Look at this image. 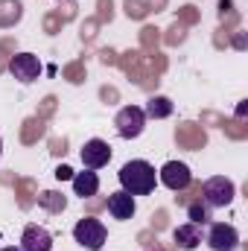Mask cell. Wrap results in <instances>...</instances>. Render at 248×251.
I'll return each mask as SVG.
<instances>
[{"label":"cell","instance_id":"1","mask_svg":"<svg viewBox=\"0 0 248 251\" xmlns=\"http://www.w3.org/2000/svg\"><path fill=\"white\" fill-rule=\"evenodd\" d=\"M120 184L128 196H149L155 184H158V176H155V167L149 161H128L120 167L117 173Z\"/></svg>","mask_w":248,"mask_h":251},{"label":"cell","instance_id":"2","mask_svg":"<svg viewBox=\"0 0 248 251\" xmlns=\"http://www.w3.org/2000/svg\"><path fill=\"white\" fill-rule=\"evenodd\" d=\"M234 196H237V187H234V181L231 178H225V176H213V178H207L204 184H201V201L213 210V207H228L231 201H234Z\"/></svg>","mask_w":248,"mask_h":251},{"label":"cell","instance_id":"3","mask_svg":"<svg viewBox=\"0 0 248 251\" xmlns=\"http://www.w3.org/2000/svg\"><path fill=\"white\" fill-rule=\"evenodd\" d=\"M73 240H76L82 249L99 251L102 246H105V240H108V231H105V225H102L99 219L85 216V219L76 222V228H73Z\"/></svg>","mask_w":248,"mask_h":251},{"label":"cell","instance_id":"4","mask_svg":"<svg viewBox=\"0 0 248 251\" xmlns=\"http://www.w3.org/2000/svg\"><path fill=\"white\" fill-rule=\"evenodd\" d=\"M114 128H117V134H120L123 140L140 137L143 128H146V114H143V108H140V105H125V108H120L117 117H114Z\"/></svg>","mask_w":248,"mask_h":251},{"label":"cell","instance_id":"5","mask_svg":"<svg viewBox=\"0 0 248 251\" xmlns=\"http://www.w3.org/2000/svg\"><path fill=\"white\" fill-rule=\"evenodd\" d=\"M204 240H207V246L213 251H237V246H240V231L234 225H228V222H213Z\"/></svg>","mask_w":248,"mask_h":251},{"label":"cell","instance_id":"6","mask_svg":"<svg viewBox=\"0 0 248 251\" xmlns=\"http://www.w3.org/2000/svg\"><path fill=\"white\" fill-rule=\"evenodd\" d=\"M9 73H12L18 82L29 85V82H35V79L41 76V62H38V56H32V53H18V56L9 59Z\"/></svg>","mask_w":248,"mask_h":251},{"label":"cell","instance_id":"7","mask_svg":"<svg viewBox=\"0 0 248 251\" xmlns=\"http://www.w3.org/2000/svg\"><path fill=\"white\" fill-rule=\"evenodd\" d=\"M158 181L164 184V187L170 190H184L190 187V181H193V173H190V167L181 164V161H167L164 167H161V173H158Z\"/></svg>","mask_w":248,"mask_h":251},{"label":"cell","instance_id":"8","mask_svg":"<svg viewBox=\"0 0 248 251\" xmlns=\"http://www.w3.org/2000/svg\"><path fill=\"white\" fill-rule=\"evenodd\" d=\"M82 164H85V170H102L108 161H111V146L105 143V140H99V137H94V140H88L85 146H82Z\"/></svg>","mask_w":248,"mask_h":251},{"label":"cell","instance_id":"9","mask_svg":"<svg viewBox=\"0 0 248 251\" xmlns=\"http://www.w3.org/2000/svg\"><path fill=\"white\" fill-rule=\"evenodd\" d=\"M21 249L24 251H53V234L44 225H26L21 234Z\"/></svg>","mask_w":248,"mask_h":251},{"label":"cell","instance_id":"10","mask_svg":"<svg viewBox=\"0 0 248 251\" xmlns=\"http://www.w3.org/2000/svg\"><path fill=\"white\" fill-rule=\"evenodd\" d=\"M134 210H137V201H134V196H128L125 190H117V193H111L108 196V213L114 216V219H131L134 216Z\"/></svg>","mask_w":248,"mask_h":251},{"label":"cell","instance_id":"11","mask_svg":"<svg viewBox=\"0 0 248 251\" xmlns=\"http://www.w3.org/2000/svg\"><path fill=\"white\" fill-rule=\"evenodd\" d=\"M201 225H193V222H184V225H178L175 231H173V240H175V246L184 251H193L196 246H201Z\"/></svg>","mask_w":248,"mask_h":251},{"label":"cell","instance_id":"12","mask_svg":"<svg viewBox=\"0 0 248 251\" xmlns=\"http://www.w3.org/2000/svg\"><path fill=\"white\" fill-rule=\"evenodd\" d=\"M73 193L79 196V199H91V196H97V190H99V176L94 173V170H82V173H73Z\"/></svg>","mask_w":248,"mask_h":251},{"label":"cell","instance_id":"13","mask_svg":"<svg viewBox=\"0 0 248 251\" xmlns=\"http://www.w3.org/2000/svg\"><path fill=\"white\" fill-rule=\"evenodd\" d=\"M38 207L47 210V213H62L64 207H67V199H64L59 190H44L38 196Z\"/></svg>","mask_w":248,"mask_h":251},{"label":"cell","instance_id":"14","mask_svg":"<svg viewBox=\"0 0 248 251\" xmlns=\"http://www.w3.org/2000/svg\"><path fill=\"white\" fill-rule=\"evenodd\" d=\"M143 114H146V117H152V120H164V117H170V114H173V102H170L167 97H152V100L146 102Z\"/></svg>","mask_w":248,"mask_h":251},{"label":"cell","instance_id":"15","mask_svg":"<svg viewBox=\"0 0 248 251\" xmlns=\"http://www.w3.org/2000/svg\"><path fill=\"white\" fill-rule=\"evenodd\" d=\"M187 216H190L193 225H201V228H204V225L210 222V207H207L204 201H193V204L187 207Z\"/></svg>","mask_w":248,"mask_h":251},{"label":"cell","instance_id":"16","mask_svg":"<svg viewBox=\"0 0 248 251\" xmlns=\"http://www.w3.org/2000/svg\"><path fill=\"white\" fill-rule=\"evenodd\" d=\"M56 176H59V178H73V170H70V167H59Z\"/></svg>","mask_w":248,"mask_h":251},{"label":"cell","instance_id":"17","mask_svg":"<svg viewBox=\"0 0 248 251\" xmlns=\"http://www.w3.org/2000/svg\"><path fill=\"white\" fill-rule=\"evenodd\" d=\"M3 251H24L21 246H9V249H3Z\"/></svg>","mask_w":248,"mask_h":251},{"label":"cell","instance_id":"18","mask_svg":"<svg viewBox=\"0 0 248 251\" xmlns=\"http://www.w3.org/2000/svg\"><path fill=\"white\" fill-rule=\"evenodd\" d=\"M0 155H3V140H0Z\"/></svg>","mask_w":248,"mask_h":251},{"label":"cell","instance_id":"19","mask_svg":"<svg viewBox=\"0 0 248 251\" xmlns=\"http://www.w3.org/2000/svg\"><path fill=\"white\" fill-rule=\"evenodd\" d=\"M149 251H158V249H149Z\"/></svg>","mask_w":248,"mask_h":251}]
</instances>
